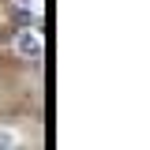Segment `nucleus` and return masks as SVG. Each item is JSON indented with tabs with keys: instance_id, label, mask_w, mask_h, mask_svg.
Wrapping results in <instances>:
<instances>
[{
	"instance_id": "1",
	"label": "nucleus",
	"mask_w": 150,
	"mask_h": 150,
	"mask_svg": "<svg viewBox=\"0 0 150 150\" xmlns=\"http://www.w3.org/2000/svg\"><path fill=\"white\" fill-rule=\"evenodd\" d=\"M15 53L26 60H41L45 56V38L38 34V26H19L15 30Z\"/></svg>"
},
{
	"instance_id": "2",
	"label": "nucleus",
	"mask_w": 150,
	"mask_h": 150,
	"mask_svg": "<svg viewBox=\"0 0 150 150\" xmlns=\"http://www.w3.org/2000/svg\"><path fill=\"white\" fill-rule=\"evenodd\" d=\"M49 11V0H15V15L23 26H38Z\"/></svg>"
}]
</instances>
